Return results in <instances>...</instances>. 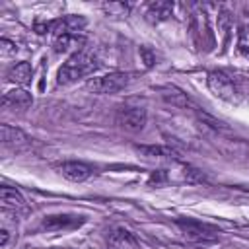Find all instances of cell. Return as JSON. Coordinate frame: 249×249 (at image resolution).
I'll use <instances>...</instances> for the list:
<instances>
[{"mask_svg": "<svg viewBox=\"0 0 249 249\" xmlns=\"http://www.w3.org/2000/svg\"><path fill=\"white\" fill-rule=\"evenodd\" d=\"M97 68V60L93 54L86 53V51H78L74 53L58 70V84H72L84 76L93 74Z\"/></svg>", "mask_w": 249, "mask_h": 249, "instance_id": "1", "label": "cell"}, {"mask_svg": "<svg viewBox=\"0 0 249 249\" xmlns=\"http://www.w3.org/2000/svg\"><path fill=\"white\" fill-rule=\"evenodd\" d=\"M132 76L134 74H130V72H111L107 76L89 80L88 88L95 93H115V91L124 89L132 82Z\"/></svg>", "mask_w": 249, "mask_h": 249, "instance_id": "2", "label": "cell"}, {"mask_svg": "<svg viewBox=\"0 0 249 249\" xmlns=\"http://www.w3.org/2000/svg\"><path fill=\"white\" fill-rule=\"evenodd\" d=\"M177 226L181 230V233L189 239V241H196V243H206V241H214L216 239V230L210 228L208 224H202L198 220H191V218H181L177 220Z\"/></svg>", "mask_w": 249, "mask_h": 249, "instance_id": "3", "label": "cell"}, {"mask_svg": "<svg viewBox=\"0 0 249 249\" xmlns=\"http://www.w3.org/2000/svg\"><path fill=\"white\" fill-rule=\"evenodd\" d=\"M206 82H208L210 91H212L216 97L226 99V101H233V99H237V89H235L233 82L230 80V76H226L224 72H220V70H212V72H208Z\"/></svg>", "mask_w": 249, "mask_h": 249, "instance_id": "4", "label": "cell"}, {"mask_svg": "<svg viewBox=\"0 0 249 249\" xmlns=\"http://www.w3.org/2000/svg\"><path fill=\"white\" fill-rule=\"evenodd\" d=\"M146 109L142 107H121L117 113V124L128 132H140L146 124Z\"/></svg>", "mask_w": 249, "mask_h": 249, "instance_id": "5", "label": "cell"}, {"mask_svg": "<svg viewBox=\"0 0 249 249\" xmlns=\"http://www.w3.org/2000/svg\"><path fill=\"white\" fill-rule=\"evenodd\" d=\"M56 169L62 177H66L68 181H74V183H82L93 175V169L84 161H64V163L56 165Z\"/></svg>", "mask_w": 249, "mask_h": 249, "instance_id": "6", "label": "cell"}, {"mask_svg": "<svg viewBox=\"0 0 249 249\" xmlns=\"http://www.w3.org/2000/svg\"><path fill=\"white\" fill-rule=\"evenodd\" d=\"M84 222L82 216H68V214H58V216H45L41 226L49 231H58V230H70L76 228Z\"/></svg>", "mask_w": 249, "mask_h": 249, "instance_id": "7", "label": "cell"}, {"mask_svg": "<svg viewBox=\"0 0 249 249\" xmlns=\"http://www.w3.org/2000/svg\"><path fill=\"white\" fill-rule=\"evenodd\" d=\"M31 103H33V95L27 89H21V88L12 89V91L4 93V97H2V105L12 107V109H25Z\"/></svg>", "mask_w": 249, "mask_h": 249, "instance_id": "8", "label": "cell"}, {"mask_svg": "<svg viewBox=\"0 0 249 249\" xmlns=\"http://www.w3.org/2000/svg\"><path fill=\"white\" fill-rule=\"evenodd\" d=\"M8 82H14L18 86H27L31 82V66L29 62H16L6 72Z\"/></svg>", "mask_w": 249, "mask_h": 249, "instance_id": "9", "label": "cell"}, {"mask_svg": "<svg viewBox=\"0 0 249 249\" xmlns=\"http://www.w3.org/2000/svg\"><path fill=\"white\" fill-rule=\"evenodd\" d=\"M136 150L148 160H175L177 154L167 146H136Z\"/></svg>", "mask_w": 249, "mask_h": 249, "instance_id": "10", "label": "cell"}, {"mask_svg": "<svg viewBox=\"0 0 249 249\" xmlns=\"http://www.w3.org/2000/svg\"><path fill=\"white\" fill-rule=\"evenodd\" d=\"M0 196H2V206L4 208H14V210L25 208V198L12 187H2L0 189Z\"/></svg>", "mask_w": 249, "mask_h": 249, "instance_id": "11", "label": "cell"}, {"mask_svg": "<svg viewBox=\"0 0 249 249\" xmlns=\"http://www.w3.org/2000/svg\"><path fill=\"white\" fill-rule=\"evenodd\" d=\"M171 10H173V6L169 2H152L148 6V10H146V18L150 21H156L158 23V21L167 19L171 16Z\"/></svg>", "mask_w": 249, "mask_h": 249, "instance_id": "12", "label": "cell"}, {"mask_svg": "<svg viewBox=\"0 0 249 249\" xmlns=\"http://www.w3.org/2000/svg\"><path fill=\"white\" fill-rule=\"evenodd\" d=\"M0 134H2V144H6V146H16V144H25L27 142L25 132H21L19 128L10 126V124H2Z\"/></svg>", "mask_w": 249, "mask_h": 249, "instance_id": "13", "label": "cell"}, {"mask_svg": "<svg viewBox=\"0 0 249 249\" xmlns=\"http://www.w3.org/2000/svg\"><path fill=\"white\" fill-rule=\"evenodd\" d=\"M161 97H163L167 103L175 105V107H187V105H189V97H187L181 89H177V88H173V86L163 88V89H161Z\"/></svg>", "mask_w": 249, "mask_h": 249, "instance_id": "14", "label": "cell"}, {"mask_svg": "<svg viewBox=\"0 0 249 249\" xmlns=\"http://www.w3.org/2000/svg\"><path fill=\"white\" fill-rule=\"evenodd\" d=\"M237 29H239V39H237L239 51L249 53V6H245V14H243V19Z\"/></svg>", "mask_w": 249, "mask_h": 249, "instance_id": "15", "label": "cell"}, {"mask_svg": "<svg viewBox=\"0 0 249 249\" xmlns=\"http://www.w3.org/2000/svg\"><path fill=\"white\" fill-rule=\"evenodd\" d=\"M74 43H78V37L74 33H68V31H62V33H54V39H53V47L56 53H64L68 51Z\"/></svg>", "mask_w": 249, "mask_h": 249, "instance_id": "16", "label": "cell"}, {"mask_svg": "<svg viewBox=\"0 0 249 249\" xmlns=\"http://www.w3.org/2000/svg\"><path fill=\"white\" fill-rule=\"evenodd\" d=\"M18 53V47L16 43H12L10 39H0V56L2 58H10Z\"/></svg>", "mask_w": 249, "mask_h": 249, "instance_id": "17", "label": "cell"}, {"mask_svg": "<svg viewBox=\"0 0 249 249\" xmlns=\"http://www.w3.org/2000/svg\"><path fill=\"white\" fill-rule=\"evenodd\" d=\"M111 241H113V243H117V241H119L123 247H126V245H134V243H136V241H134V237H132L128 231H123V230L115 231V233H113V237H111Z\"/></svg>", "mask_w": 249, "mask_h": 249, "instance_id": "18", "label": "cell"}, {"mask_svg": "<svg viewBox=\"0 0 249 249\" xmlns=\"http://www.w3.org/2000/svg\"><path fill=\"white\" fill-rule=\"evenodd\" d=\"M103 8H105L107 12H113V10H119V12H121V14L124 16V14L128 12V8H130V6H124V4H105Z\"/></svg>", "mask_w": 249, "mask_h": 249, "instance_id": "19", "label": "cell"}, {"mask_svg": "<svg viewBox=\"0 0 249 249\" xmlns=\"http://www.w3.org/2000/svg\"><path fill=\"white\" fill-rule=\"evenodd\" d=\"M140 54H142V58H144V62H146V66H152L154 64V54L148 51V49H140Z\"/></svg>", "mask_w": 249, "mask_h": 249, "instance_id": "20", "label": "cell"}, {"mask_svg": "<svg viewBox=\"0 0 249 249\" xmlns=\"http://www.w3.org/2000/svg\"><path fill=\"white\" fill-rule=\"evenodd\" d=\"M161 181H165V175H163L161 171H158V173H152V177H150V183H161Z\"/></svg>", "mask_w": 249, "mask_h": 249, "instance_id": "21", "label": "cell"}, {"mask_svg": "<svg viewBox=\"0 0 249 249\" xmlns=\"http://www.w3.org/2000/svg\"><path fill=\"white\" fill-rule=\"evenodd\" d=\"M0 233H2V241H0V245H2V247H6V245H8V231H6V230H2Z\"/></svg>", "mask_w": 249, "mask_h": 249, "instance_id": "22", "label": "cell"}]
</instances>
